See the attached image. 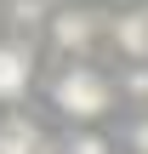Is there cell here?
Segmentation results:
<instances>
[{"label":"cell","instance_id":"cell-6","mask_svg":"<svg viewBox=\"0 0 148 154\" xmlns=\"http://www.w3.org/2000/svg\"><path fill=\"white\" fill-rule=\"evenodd\" d=\"M63 154H114V137L97 131V126H80V131L63 137Z\"/></svg>","mask_w":148,"mask_h":154},{"label":"cell","instance_id":"cell-5","mask_svg":"<svg viewBox=\"0 0 148 154\" xmlns=\"http://www.w3.org/2000/svg\"><path fill=\"white\" fill-rule=\"evenodd\" d=\"M0 154H51V137L34 114H6L0 120Z\"/></svg>","mask_w":148,"mask_h":154},{"label":"cell","instance_id":"cell-1","mask_svg":"<svg viewBox=\"0 0 148 154\" xmlns=\"http://www.w3.org/2000/svg\"><path fill=\"white\" fill-rule=\"evenodd\" d=\"M46 103H51L57 120H68V126L80 131V126H97V120L114 114V103H120V80L103 74L97 63H57L51 80H46Z\"/></svg>","mask_w":148,"mask_h":154},{"label":"cell","instance_id":"cell-3","mask_svg":"<svg viewBox=\"0 0 148 154\" xmlns=\"http://www.w3.org/2000/svg\"><path fill=\"white\" fill-rule=\"evenodd\" d=\"M34 80H40V57H34V46L17 40V34H6V40H0V103H23Z\"/></svg>","mask_w":148,"mask_h":154},{"label":"cell","instance_id":"cell-7","mask_svg":"<svg viewBox=\"0 0 148 154\" xmlns=\"http://www.w3.org/2000/svg\"><path fill=\"white\" fill-rule=\"evenodd\" d=\"M125 149H131V154H148V109L125 126Z\"/></svg>","mask_w":148,"mask_h":154},{"label":"cell","instance_id":"cell-8","mask_svg":"<svg viewBox=\"0 0 148 154\" xmlns=\"http://www.w3.org/2000/svg\"><path fill=\"white\" fill-rule=\"evenodd\" d=\"M46 6H51V11H57V6H80V0H46Z\"/></svg>","mask_w":148,"mask_h":154},{"label":"cell","instance_id":"cell-4","mask_svg":"<svg viewBox=\"0 0 148 154\" xmlns=\"http://www.w3.org/2000/svg\"><path fill=\"white\" fill-rule=\"evenodd\" d=\"M108 46L125 57V69L131 63H148V6H125L108 23Z\"/></svg>","mask_w":148,"mask_h":154},{"label":"cell","instance_id":"cell-2","mask_svg":"<svg viewBox=\"0 0 148 154\" xmlns=\"http://www.w3.org/2000/svg\"><path fill=\"white\" fill-rule=\"evenodd\" d=\"M46 40L63 63H91V51L108 40V23L91 6H57V11H46Z\"/></svg>","mask_w":148,"mask_h":154}]
</instances>
